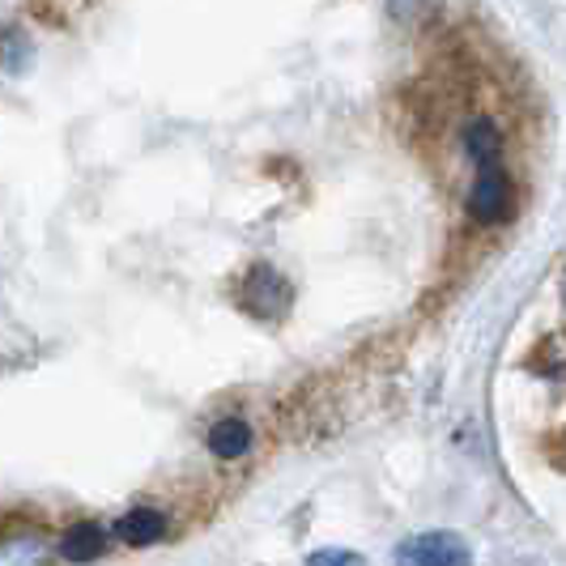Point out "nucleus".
Wrapping results in <instances>:
<instances>
[{"mask_svg": "<svg viewBox=\"0 0 566 566\" xmlns=\"http://www.w3.org/2000/svg\"><path fill=\"white\" fill-rule=\"evenodd\" d=\"M307 563L312 566H358L363 563V554H354V549H315Z\"/></svg>", "mask_w": 566, "mask_h": 566, "instance_id": "obj_10", "label": "nucleus"}, {"mask_svg": "<svg viewBox=\"0 0 566 566\" xmlns=\"http://www.w3.org/2000/svg\"><path fill=\"white\" fill-rule=\"evenodd\" d=\"M464 149H469V158L478 167L482 163H503V133H499V124L494 119H473L464 128Z\"/></svg>", "mask_w": 566, "mask_h": 566, "instance_id": "obj_7", "label": "nucleus"}, {"mask_svg": "<svg viewBox=\"0 0 566 566\" xmlns=\"http://www.w3.org/2000/svg\"><path fill=\"white\" fill-rule=\"evenodd\" d=\"M115 537L124 541V545H133V549H149V545H158V541L167 537V515L158 507H128L119 520H115L112 528Z\"/></svg>", "mask_w": 566, "mask_h": 566, "instance_id": "obj_5", "label": "nucleus"}, {"mask_svg": "<svg viewBox=\"0 0 566 566\" xmlns=\"http://www.w3.org/2000/svg\"><path fill=\"white\" fill-rule=\"evenodd\" d=\"M30 39L22 34V30H4L0 34V64H4V73H27V64H30Z\"/></svg>", "mask_w": 566, "mask_h": 566, "instance_id": "obj_9", "label": "nucleus"}, {"mask_svg": "<svg viewBox=\"0 0 566 566\" xmlns=\"http://www.w3.org/2000/svg\"><path fill=\"white\" fill-rule=\"evenodd\" d=\"M511 197H515V188H511L503 163H482L473 188H469V218L478 227H499V222H507Z\"/></svg>", "mask_w": 566, "mask_h": 566, "instance_id": "obj_2", "label": "nucleus"}, {"mask_svg": "<svg viewBox=\"0 0 566 566\" xmlns=\"http://www.w3.org/2000/svg\"><path fill=\"white\" fill-rule=\"evenodd\" d=\"M252 443L255 434L243 418H218V422L209 426V434H205V448L218 460H243V455L252 452Z\"/></svg>", "mask_w": 566, "mask_h": 566, "instance_id": "obj_6", "label": "nucleus"}, {"mask_svg": "<svg viewBox=\"0 0 566 566\" xmlns=\"http://www.w3.org/2000/svg\"><path fill=\"white\" fill-rule=\"evenodd\" d=\"M43 558H52V545L39 528L0 537V563H43Z\"/></svg>", "mask_w": 566, "mask_h": 566, "instance_id": "obj_8", "label": "nucleus"}, {"mask_svg": "<svg viewBox=\"0 0 566 566\" xmlns=\"http://www.w3.org/2000/svg\"><path fill=\"white\" fill-rule=\"evenodd\" d=\"M107 545H112V533L98 524V520H77V524H69L56 541V554L64 563H94V558H103L107 554Z\"/></svg>", "mask_w": 566, "mask_h": 566, "instance_id": "obj_4", "label": "nucleus"}, {"mask_svg": "<svg viewBox=\"0 0 566 566\" xmlns=\"http://www.w3.org/2000/svg\"><path fill=\"white\" fill-rule=\"evenodd\" d=\"M397 563L464 566V563H473V549H469V541L460 537V533H452V528H430V533H418V537L400 541Z\"/></svg>", "mask_w": 566, "mask_h": 566, "instance_id": "obj_3", "label": "nucleus"}, {"mask_svg": "<svg viewBox=\"0 0 566 566\" xmlns=\"http://www.w3.org/2000/svg\"><path fill=\"white\" fill-rule=\"evenodd\" d=\"M239 307L260 319V324H282L294 307V285L285 282L282 269L273 264H252L239 282Z\"/></svg>", "mask_w": 566, "mask_h": 566, "instance_id": "obj_1", "label": "nucleus"}]
</instances>
